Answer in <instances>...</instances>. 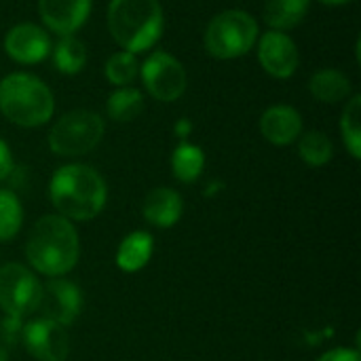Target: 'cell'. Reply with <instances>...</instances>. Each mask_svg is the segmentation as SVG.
Here are the masks:
<instances>
[{
  "mask_svg": "<svg viewBox=\"0 0 361 361\" xmlns=\"http://www.w3.org/2000/svg\"><path fill=\"white\" fill-rule=\"evenodd\" d=\"M309 4L311 0H267L264 21L277 32L292 30L305 19Z\"/></svg>",
  "mask_w": 361,
  "mask_h": 361,
  "instance_id": "17",
  "label": "cell"
},
{
  "mask_svg": "<svg viewBox=\"0 0 361 361\" xmlns=\"http://www.w3.org/2000/svg\"><path fill=\"white\" fill-rule=\"evenodd\" d=\"M108 30L123 51L152 49L163 34V6L159 0H110Z\"/></svg>",
  "mask_w": 361,
  "mask_h": 361,
  "instance_id": "3",
  "label": "cell"
},
{
  "mask_svg": "<svg viewBox=\"0 0 361 361\" xmlns=\"http://www.w3.org/2000/svg\"><path fill=\"white\" fill-rule=\"evenodd\" d=\"M178 131H180V135H186V131H188V121H182V123L178 125Z\"/></svg>",
  "mask_w": 361,
  "mask_h": 361,
  "instance_id": "28",
  "label": "cell"
},
{
  "mask_svg": "<svg viewBox=\"0 0 361 361\" xmlns=\"http://www.w3.org/2000/svg\"><path fill=\"white\" fill-rule=\"evenodd\" d=\"M49 192L59 214L72 220H91L106 203V184L102 176L87 165H66L57 169Z\"/></svg>",
  "mask_w": 361,
  "mask_h": 361,
  "instance_id": "2",
  "label": "cell"
},
{
  "mask_svg": "<svg viewBox=\"0 0 361 361\" xmlns=\"http://www.w3.org/2000/svg\"><path fill=\"white\" fill-rule=\"evenodd\" d=\"M262 135L275 146H288L302 133V116L292 106H271L260 118Z\"/></svg>",
  "mask_w": 361,
  "mask_h": 361,
  "instance_id": "14",
  "label": "cell"
},
{
  "mask_svg": "<svg viewBox=\"0 0 361 361\" xmlns=\"http://www.w3.org/2000/svg\"><path fill=\"white\" fill-rule=\"evenodd\" d=\"M21 203L11 190H0V241H8L19 233Z\"/></svg>",
  "mask_w": 361,
  "mask_h": 361,
  "instance_id": "25",
  "label": "cell"
},
{
  "mask_svg": "<svg viewBox=\"0 0 361 361\" xmlns=\"http://www.w3.org/2000/svg\"><path fill=\"white\" fill-rule=\"evenodd\" d=\"M341 131L343 140L353 154V159L361 157V95H353L343 110L341 116Z\"/></svg>",
  "mask_w": 361,
  "mask_h": 361,
  "instance_id": "22",
  "label": "cell"
},
{
  "mask_svg": "<svg viewBox=\"0 0 361 361\" xmlns=\"http://www.w3.org/2000/svg\"><path fill=\"white\" fill-rule=\"evenodd\" d=\"M258 42V21L239 8L218 13L203 34V44L218 59H235L245 55Z\"/></svg>",
  "mask_w": 361,
  "mask_h": 361,
  "instance_id": "5",
  "label": "cell"
},
{
  "mask_svg": "<svg viewBox=\"0 0 361 361\" xmlns=\"http://www.w3.org/2000/svg\"><path fill=\"white\" fill-rule=\"evenodd\" d=\"M82 309L80 290L66 279H51L40 288V298L36 311L42 313V319H51L59 326H70Z\"/></svg>",
  "mask_w": 361,
  "mask_h": 361,
  "instance_id": "9",
  "label": "cell"
},
{
  "mask_svg": "<svg viewBox=\"0 0 361 361\" xmlns=\"http://www.w3.org/2000/svg\"><path fill=\"white\" fill-rule=\"evenodd\" d=\"M106 78L116 85V87H129L135 76L140 74V63L135 59V53L129 51H118L106 61Z\"/></svg>",
  "mask_w": 361,
  "mask_h": 361,
  "instance_id": "24",
  "label": "cell"
},
{
  "mask_svg": "<svg viewBox=\"0 0 361 361\" xmlns=\"http://www.w3.org/2000/svg\"><path fill=\"white\" fill-rule=\"evenodd\" d=\"M4 51L17 63H38L51 53V38L36 23H17L4 36Z\"/></svg>",
  "mask_w": 361,
  "mask_h": 361,
  "instance_id": "12",
  "label": "cell"
},
{
  "mask_svg": "<svg viewBox=\"0 0 361 361\" xmlns=\"http://www.w3.org/2000/svg\"><path fill=\"white\" fill-rule=\"evenodd\" d=\"M298 152L300 159L311 165V167H322L326 165L332 154H334V146L330 142V137L322 131H309L302 135L300 144H298Z\"/></svg>",
  "mask_w": 361,
  "mask_h": 361,
  "instance_id": "23",
  "label": "cell"
},
{
  "mask_svg": "<svg viewBox=\"0 0 361 361\" xmlns=\"http://www.w3.org/2000/svg\"><path fill=\"white\" fill-rule=\"evenodd\" d=\"M150 256H152V237L148 233L137 231L123 239V243L116 252V264L123 271L133 273V271H140L142 267H146Z\"/></svg>",
  "mask_w": 361,
  "mask_h": 361,
  "instance_id": "18",
  "label": "cell"
},
{
  "mask_svg": "<svg viewBox=\"0 0 361 361\" xmlns=\"http://www.w3.org/2000/svg\"><path fill=\"white\" fill-rule=\"evenodd\" d=\"M142 212L150 224L161 226V228H169L182 216V199L171 188H154L146 195Z\"/></svg>",
  "mask_w": 361,
  "mask_h": 361,
  "instance_id": "15",
  "label": "cell"
},
{
  "mask_svg": "<svg viewBox=\"0 0 361 361\" xmlns=\"http://www.w3.org/2000/svg\"><path fill=\"white\" fill-rule=\"evenodd\" d=\"M205 167V154L199 146L182 142L171 154V169L180 182H195Z\"/></svg>",
  "mask_w": 361,
  "mask_h": 361,
  "instance_id": "21",
  "label": "cell"
},
{
  "mask_svg": "<svg viewBox=\"0 0 361 361\" xmlns=\"http://www.w3.org/2000/svg\"><path fill=\"white\" fill-rule=\"evenodd\" d=\"M40 298V283L21 264H6L0 269V309L8 319L21 322L23 315L36 311Z\"/></svg>",
  "mask_w": 361,
  "mask_h": 361,
  "instance_id": "7",
  "label": "cell"
},
{
  "mask_svg": "<svg viewBox=\"0 0 361 361\" xmlns=\"http://www.w3.org/2000/svg\"><path fill=\"white\" fill-rule=\"evenodd\" d=\"M146 91L159 102H176L186 91L184 66L165 51H154L142 66Z\"/></svg>",
  "mask_w": 361,
  "mask_h": 361,
  "instance_id": "8",
  "label": "cell"
},
{
  "mask_svg": "<svg viewBox=\"0 0 361 361\" xmlns=\"http://www.w3.org/2000/svg\"><path fill=\"white\" fill-rule=\"evenodd\" d=\"M104 135V121L91 110L66 112L49 133V146L61 157H80L91 152Z\"/></svg>",
  "mask_w": 361,
  "mask_h": 361,
  "instance_id": "6",
  "label": "cell"
},
{
  "mask_svg": "<svg viewBox=\"0 0 361 361\" xmlns=\"http://www.w3.org/2000/svg\"><path fill=\"white\" fill-rule=\"evenodd\" d=\"M55 110L51 89L34 74L15 72L0 82V112L19 127H40Z\"/></svg>",
  "mask_w": 361,
  "mask_h": 361,
  "instance_id": "4",
  "label": "cell"
},
{
  "mask_svg": "<svg viewBox=\"0 0 361 361\" xmlns=\"http://www.w3.org/2000/svg\"><path fill=\"white\" fill-rule=\"evenodd\" d=\"M0 361H6V353L2 349H0Z\"/></svg>",
  "mask_w": 361,
  "mask_h": 361,
  "instance_id": "30",
  "label": "cell"
},
{
  "mask_svg": "<svg viewBox=\"0 0 361 361\" xmlns=\"http://www.w3.org/2000/svg\"><path fill=\"white\" fill-rule=\"evenodd\" d=\"M25 349L40 361H63L70 351V341L63 326L51 319H36L21 330Z\"/></svg>",
  "mask_w": 361,
  "mask_h": 361,
  "instance_id": "10",
  "label": "cell"
},
{
  "mask_svg": "<svg viewBox=\"0 0 361 361\" xmlns=\"http://www.w3.org/2000/svg\"><path fill=\"white\" fill-rule=\"evenodd\" d=\"M319 361H360V353L351 349H334L326 355H322Z\"/></svg>",
  "mask_w": 361,
  "mask_h": 361,
  "instance_id": "26",
  "label": "cell"
},
{
  "mask_svg": "<svg viewBox=\"0 0 361 361\" xmlns=\"http://www.w3.org/2000/svg\"><path fill=\"white\" fill-rule=\"evenodd\" d=\"M53 63L61 74H78L87 63V47L76 36H61L55 47H51Z\"/></svg>",
  "mask_w": 361,
  "mask_h": 361,
  "instance_id": "19",
  "label": "cell"
},
{
  "mask_svg": "<svg viewBox=\"0 0 361 361\" xmlns=\"http://www.w3.org/2000/svg\"><path fill=\"white\" fill-rule=\"evenodd\" d=\"M309 89L315 99L324 104H338L351 95V80L334 68H326L313 74Z\"/></svg>",
  "mask_w": 361,
  "mask_h": 361,
  "instance_id": "16",
  "label": "cell"
},
{
  "mask_svg": "<svg viewBox=\"0 0 361 361\" xmlns=\"http://www.w3.org/2000/svg\"><path fill=\"white\" fill-rule=\"evenodd\" d=\"M260 66L275 78H290L298 68V47L286 32H264L258 42Z\"/></svg>",
  "mask_w": 361,
  "mask_h": 361,
  "instance_id": "11",
  "label": "cell"
},
{
  "mask_svg": "<svg viewBox=\"0 0 361 361\" xmlns=\"http://www.w3.org/2000/svg\"><path fill=\"white\" fill-rule=\"evenodd\" d=\"M108 116L116 123H129L140 116L144 110V95L142 91L133 87H118L114 93H110L106 102Z\"/></svg>",
  "mask_w": 361,
  "mask_h": 361,
  "instance_id": "20",
  "label": "cell"
},
{
  "mask_svg": "<svg viewBox=\"0 0 361 361\" xmlns=\"http://www.w3.org/2000/svg\"><path fill=\"white\" fill-rule=\"evenodd\" d=\"M13 171V157L8 146L0 140V180L8 178V173Z\"/></svg>",
  "mask_w": 361,
  "mask_h": 361,
  "instance_id": "27",
  "label": "cell"
},
{
  "mask_svg": "<svg viewBox=\"0 0 361 361\" xmlns=\"http://www.w3.org/2000/svg\"><path fill=\"white\" fill-rule=\"evenodd\" d=\"M38 11L51 32L70 36L87 21L91 0H38Z\"/></svg>",
  "mask_w": 361,
  "mask_h": 361,
  "instance_id": "13",
  "label": "cell"
},
{
  "mask_svg": "<svg viewBox=\"0 0 361 361\" xmlns=\"http://www.w3.org/2000/svg\"><path fill=\"white\" fill-rule=\"evenodd\" d=\"M322 2H326V4H345L349 0H322Z\"/></svg>",
  "mask_w": 361,
  "mask_h": 361,
  "instance_id": "29",
  "label": "cell"
},
{
  "mask_svg": "<svg viewBox=\"0 0 361 361\" xmlns=\"http://www.w3.org/2000/svg\"><path fill=\"white\" fill-rule=\"evenodd\" d=\"M25 256L42 275H66L78 260V235L63 216H44L27 237Z\"/></svg>",
  "mask_w": 361,
  "mask_h": 361,
  "instance_id": "1",
  "label": "cell"
}]
</instances>
